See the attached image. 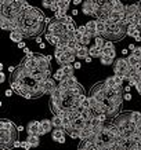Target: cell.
I'll list each match as a JSON object with an SVG mask.
<instances>
[{
  "label": "cell",
  "instance_id": "cell-5",
  "mask_svg": "<svg viewBox=\"0 0 141 150\" xmlns=\"http://www.w3.org/2000/svg\"><path fill=\"white\" fill-rule=\"evenodd\" d=\"M22 11V3H19L17 0H11L10 3L1 6V17H9V18H14L17 17L19 13Z\"/></svg>",
  "mask_w": 141,
  "mask_h": 150
},
{
  "label": "cell",
  "instance_id": "cell-44",
  "mask_svg": "<svg viewBox=\"0 0 141 150\" xmlns=\"http://www.w3.org/2000/svg\"><path fill=\"white\" fill-rule=\"evenodd\" d=\"M73 66H75V69H80L82 68V62H73Z\"/></svg>",
  "mask_w": 141,
  "mask_h": 150
},
{
  "label": "cell",
  "instance_id": "cell-15",
  "mask_svg": "<svg viewBox=\"0 0 141 150\" xmlns=\"http://www.w3.org/2000/svg\"><path fill=\"white\" fill-rule=\"evenodd\" d=\"M87 55H90V48H89L87 46H83L82 44V46L76 50V57L79 59H84Z\"/></svg>",
  "mask_w": 141,
  "mask_h": 150
},
{
  "label": "cell",
  "instance_id": "cell-28",
  "mask_svg": "<svg viewBox=\"0 0 141 150\" xmlns=\"http://www.w3.org/2000/svg\"><path fill=\"white\" fill-rule=\"evenodd\" d=\"M67 11L68 10H64V8H58L57 11L54 13V18L55 19H61V18H65L67 17Z\"/></svg>",
  "mask_w": 141,
  "mask_h": 150
},
{
  "label": "cell",
  "instance_id": "cell-20",
  "mask_svg": "<svg viewBox=\"0 0 141 150\" xmlns=\"http://www.w3.org/2000/svg\"><path fill=\"white\" fill-rule=\"evenodd\" d=\"M90 55L93 57V58H100L101 55H102V48L97 47L96 44H94V46H91L90 47Z\"/></svg>",
  "mask_w": 141,
  "mask_h": 150
},
{
  "label": "cell",
  "instance_id": "cell-18",
  "mask_svg": "<svg viewBox=\"0 0 141 150\" xmlns=\"http://www.w3.org/2000/svg\"><path fill=\"white\" fill-rule=\"evenodd\" d=\"M100 62L102 65H114L115 58L114 57H111V55H108V54H102L100 57Z\"/></svg>",
  "mask_w": 141,
  "mask_h": 150
},
{
  "label": "cell",
  "instance_id": "cell-6",
  "mask_svg": "<svg viewBox=\"0 0 141 150\" xmlns=\"http://www.w3.org/2000/svg\"><path fill=\"white\" fill-rule=\"evenodd\" d=\"M129 68H130V65L127 62V58H119L114 62V73H116V74H122L123 76L129 70Z\"/></svg>",
  "mask_w": 141,
  "mask_h": 150
},
{
  "label": "cell",
  "instance_id": "cell-43",
  "mask_svg": "<svg viewBox=\"0 0 141 150\" xmlns=\"http://www.w3.org/2000/svg\"><path fill=\"white\" fill-rule=\"evenodd\" d=\"M0 81H1V83L6 81V76H4V73H3V70L0 72Z\"/></svg>",
  "mask_w": 141,
  "mask_h": 150
},
{
  "label": "cell",
  "instance_id": "cell-48",
  "mask_svg": "<svg viewBox=\"0 0 141 150\" xmlns=\"http://www.w3.org/2000/svg\"><path fill=\"white\" fill-rule=\"evenodd\" d=\"M127 52H129V47H127V48H123V50H122V55H127Z\"/></svg>",
  "mask_w": 141,
  "mask_h": 150
},
{
  "label": "cell",
  "instance_id": "cell-21",
  "mask_svg": "<svg viewBox=\"0 0 141 150\" xmlns=\"http://www.w3.org/2000/svg\"><path fill=\"white\" fill-rule=\"evenodd\" d=\"M51 121H53L54 128H64V121H62V117H61V116L54 114V117L51 118Z\"/></svg>",
  "mask_w": 141,
  "mask_h": 150
},
{
  "label": "cell",
  "instance_id": "cell-8",
  "mask_svg": "<svg viewBox=\"0 0 141 150\" xmlns=\"http://www.w3.org/2000/svg\"><path fill=\"white\" fill-rule=\"evenodd\" d=\"M65 129L64 128H54L53 129V134H51V137H53V141L54 142H58V143H65Z\"/></svg>",
  "mask_w": 141,
  "mask_h": 150
},
{
  "label": "cell",
  "instance_id": "cell-9",
  "mask_svg": "<svg viewBox=\"0 0 141 150\" xmlns=\"http://www.w3.org/2000/svg\"><path fill=\"white\" fill-rule=\"evenodd\" d=\"M40 121H37V120H33V121H29V124L26 125V129L28 134H37V135H40Z\"/></svg>",
  "mask_w": 141,
  "mask_h": 150
},
{
  "label": "cell",
  "instance_id": "cell-7",
  "mask_svg": "<svg viewBox=\"0 0 141 150\" xmlns=\"http://www.w3.org/2000/svg\"><path fill=\"white\" fill-rule=\"evenodd\" d=\"M21 65H22V66H25L29 72H35V70H37V69H39V64H37L36 55H35V57H32V58H28V57H25V58L21 61Z\"/></svg>",
  "mask_w": 141,
  "mask_h": 150
},
{
  "label": "cell",
  "instance_id": "cell-46",
  "mask_svg": "<svg viewBox=\"0 0 141 150\" xmlns=\"http://www.w3.org/2000/svg\"><path fill=\"white\" fill-rule=\"evenodd\" d=\"M13 147H21V142L17 139V141L14 142V145H13Z\"/></svg>",
  "mask_w": 141,
  "mask_h": 150
},
{
  "label": "cell",
  "instance_id": "cell-23",
  "mask_svg": "<svg viewBox=\"0 0 141 150\" xmlns=\"http://www.w3.org/2000/svg\"><path fill=\"white\" fill-rule=\"evenodd\" d=\"M138 33H141V32L138 30L137 25H134V23H129V26H127V36L134 37L136 35H138Z\"/></svg>",
  "mask_w": 141,
  "mask_h": 150
},
{
  "label": "cell",
  "instance_id": "cell-54",
  "mask_svg": "<svg viewBox=\"0 0 141 150\" xmlns=\"http://www.w3.org/2000/svg\"><path fill=\"white\" fill-rule=\"evenodd\" d=\"M46 58L49 59V61H51V59H53V57H51V55H46Z\"/></svg>",
  "mask_w": 141,
  "mask_h": 150
},
{
  "label": "cell",
  "instance_id": "cell-33",
  "mask_svg": "<svg viewBox=\"0 0 141 150\" xmlns=\"http://www.w3.org/2000/svg\"><path fill=\"white\" fill-rule=\"evenodd\" d=\"M80 103H82L83 106H84V108H90V98H89V96H84V98L82 99V102H80Z\"/></svg>",
  "mask_w": 141,
  "mask_h": 150
},
{
  "label": "cell",
  "instance_id": "cell-34",
  "mask_svg": "<svg viewBox=\"0 0 141 150\" xmlns=\"http://www.w3.org/2000/svg\"><path fill=\"white\" fill-rule=\"evenodd\" d=\"M21 147H22V149H31L32 145H31V142L28 141V139H25L24 142H21Z\"/></svg>",
  "mask_w": 141,
  "mask_h": 150
},
{
  "label": "cell",
  "instance_id": "cell-55",
  "mask_svg": "<svg viewBox=\"0 0 141 150\" xmlns=\"http://www.w3.org/2000/svg\"><path fill=\"white\" fill-rule=\"evenodd\" d=\"M18 131H19V132L24 131V127H22V125H19V127H18Z\"/></svg>",
  "mask_w": 141,
  "mask_h": 150
},
{
  "label": "cell",
  "instance_id": "cell-41",
  "mask_svg": "<svg viewBox=\"0 0 141 150\" xmlns=\"http://www.w3.org/2000/svg\"><path fill=\"white\" fill-rule=\"evenodd\" d=\"M17 46H18V48H25L26 47V44H25V41H19V43H17Z\"/></svg>",
  "mask_w": 141,
  "mask_h": 150
},
{
  "label": "cell",
  "instance_id": "cell-49",
  "mask_svg": "<svg viewBox=\"0 0 141 150\" xmlns=\"http://www.w3.org/2000/svg\"><path fill=\"white\" fill-rule=\"evenodd\" d=\"M35 41H36L37 44H40V43H42V37H39V36H36V39H35Z\"/></svg>",
  "mask_w": 141,
  "mask_h": 150
},
{
  "label": "cell",
  "instance_id": "cell-37",
  "mask_svg": "<svg viewBox=\"0 0 141 150\" xmlns=\"http://www.w3.org/2000/svg\"><path fill=\"white\" fill-rule=\"evenodd\" d=\"M133 54L137 55V57H140V58H141V47H136V48L133 50Z\"/></svg>",
  "mask_w": 141,
  "mask_h": 150
},
{
  "label": "cell",
  "instance_id": "cell-50",
  "mask_svg": "<svg viewBox=\"0 0 141 150\" xmlns=\"http://www.w3.org/2000/svg\"><path fill=\"white\" fill-rule=\"evenodd\" d=\"M134 48H136V46H134L133 43H132V44H129V50H130V51H133Z\"/></svg>",
  "mask_w": 141,
  "mask_h": 150
},
{
  "label": "cell",
  "instance_id": "cell-36",
  "mask_svg": "<svg viewBox=\"0 0 141 150\" xmlns=\"http://www.w3.org/2000/svg\"><path fill=\"white\" fill-rule=\"evenodd\" d=\"M123 99L125 100H132L133 99V96H132V94H130V92H125V94H123Z\"/></svg>",
  "mask_w": 141,
  "mask_h": 150
},
{
  "label": "cell",
  "instance_id": "cell-47",
  "mask_svg": "<svg viewBox=\"0 0 141 150\" xmlns=\"http://www.w3.org/2000/svg\"><path fill=\"white\" fill-rule=\"evenodd\" d=\"M73 4H75V6L83 4V0H73Z\"/></svg>",
  "mask_w": 141,
  "mask_h": 150
},
{
  "label": "cell",
  "instance_id": "cell-56",
  "mask_svg": "<svg viewBox=\"0 0 141 150\" xmlns=\"http://www.w3.org/2000/svg\"><path fill=\"white\" fill-rule=\"evenodd\" d=\"M17 1H19V3H22V1H26V0H17Z\"/></svg>",
  "mask_w": 141,
  "mask_h": 150
},
{
  "label": "cell",
  "instance_id": "cell-45",
  "mask_svg": "<svg viewBox=\"0 0 141 150\" xmlns=\"http://www.w3.org/2000/svg\"><path fill=\"white\" fill-rule=\"evenodd\" d=\"M123 90H125V92H130V90H132V86H130V84H127V86L123 87Z\"/></svg>",
  "mask_w": 141,
  "mask_h": 150
},
{
  "label": "cell",
  "instance_id": "cell-25",
  "mask_svg": "<svg viewBox=\"0 0 141 150\" xmlns=\"http://www.w3.org/2000/svg\"><path fill=\"white\" fill-rule=\"evenodd\" d=\"M91 135V128L89 127H83L80 129V135H79V139H87V138Z\"/></svg>",
  "mask_w": 141,
  "mask_h": 150
},
{
  "label": "cell",
  "instance_id": "cell-30",
  "mask_svg": "<svg viewBox=\"0 0 141 150\" xmlns=\"http://www.w3.org/2000/svg\"><path fill=\"white\" fill-rule=\"evenodd\" d=\"M114 79H115V83H116L118 86H122V87H123V81H125V77H123L122 74H116V73H114Z\"/></svg>",
  "mask_w": 141,
  "mask_h": 150
},
{
  "label": "cell",
  "instance_id": "cell-19",
  "mask_svg": "<svg viewBox=\"0 0 141 150\" xmlns=\"http://www.w3.org/2000/svg\"><path fill=\"white\" fill-rule=\"evenodd\" d=\"M39 138H40V135H37V134H29L26 139L31 142L32 147H33V146L36 147V146H39V143H40V139H39Z\"/></svg>",
  "mask_w": 141,
  "mask_h": 150
},
{
  "label": "cell",
  "instance_id": "cell-2",
  "mask_svg": "<svg viewBox=\"0 0 141 150\" xmlns=\"http://www.w3.org/2000/svg\"><path fill=\"white\" fill-rule=\"evenodd\" d=\"M18 127L9 120L3 118L0 121V145L3 149H10L13 147L14 142L18 139Z\"/></svg>",
  "mask_w": 141,
  "mask_h": 150
},
{
  "label": "cell",
  "instance_id": "cell-39",
  "mask_svg": "<svg viewBox=\"0 0 141 150\" xmlns=\"http://www.w3.org/2000/svg\"><path fill=\"white\" fill-rule=\"evenodd\" d=\"M13 92H14V90L11 88V87H10L9 90H6L4 94H6V96H11V95H13Z\"/></svg>",
  "mask_w": 141,
  "mask_h": 150
},
{
  "label": "cell",
  "instance_id": "cell-31",
  "mask_svg": "<svg viewBox=\"0 0 141 150\" xmlns=\"http://www.w3.org/2000/svg\"><path fill=\"white\" fill-rule=\"evenodd\" d=\"M132 120L133 121H134V123H138V121H140L141 120V113L140 112H136V110H133L132 112Z\"/></svg>",
  "mask_w": 141,
  "mask_h": 150
},
{
  "label": "cell",
  "instance_id": "cell-17",
  "mask_svg": "<svg viewBox=\"0 0 141 150\" xmlns=\"http://www.w3.org/2000/svg\"><path fill=\"white\" fill-rule=\"evenodd\" d=\"M112 10H115V11H120V13L125 14L126 6L123 4V1H120V0H112Z\"/></svg>",
  "mask_w": 141,
  "mask_h": 150
},
{
  "label": "cell",
  "instance_id": "cell-26",
  "mask_svg": "<svg viewBox=\"0 0 141 150\" xmlns=\"http://www.w3.org/2000/svg\"><path fill=\"white\" fill-rule=\"evenodd\" d=\"M57 3H58V0H42V4H43V7H46V8H53L54 6H57Z\"/></svg>",
  "mask_w": 141,
  "mask_h": 150
},
{
  "label": "cell",
  "instance_id": "cell-16",
  "mask_svg": "<svg viewBox=\"0 0 141 150\" xmlns=\"http://www.w3.org/2000/svg\"><path fill=\"white\" fill-rule=\"evenodd\" d=\"M24 39H25V36H24V33L21 30H11L10 32V40H13L14 43H19Z\"/></svg>",
  "mask_w": 141,
  "mask_h": 150
},
{
  "label": "cell",
  "instance_id": "cell-51",
  "mask_svg": "<svg viewBox=\"0 0 141 150\" xmlns=\"http://www.w3.org/2000/svg\"><path fill=\"white\" fill-rule=\"evenodd\" d=\"M39 47H40L42 50H43V48H46V43H43V41H42L40 44H39Z\"/></svg>",
  "mask_w": 141,
  "mask_h": 150
},
{
  "label": "cell",
  "instance_id": "cell-10",
  "mask_svg": "<svg viewBox=\"0 0 141 150\" xmlns=\"http://www.w3.org/2000/svg\"><path fill=\"white\" fill-rule=\"evenodd\" d=\"M40 137L42 135H46V134H49L50 131H53V128H54V125H53V121L51 120H40Z\"/></svg>",
  "mask_w": 141,
  "mask_h": 150
},
{
  "label": "cell",
  "instance_id": "cell-29",
  "mask_svg": "<svg viewBox=\"0 0 141 150\" xmlns=\"http://www.w3.org/2000/svg\"><path fill=\"white\" fill-rule=\"evenodd\" d=\"M91 39H94V37H93L90 33L87 32V33H84V35H83V37H82V40H80V43H82L83 46H89V44H90V41H91Z\"/></svg>",
  "mask_w": 141,
  "mask_h": 150
},
{
  "label": "cell",
  "instance_id": "cell-14",
  "mask_svg": "<svg viewBox=\"0 0 141 150\" xmlns=\"http://www.w3.org/2000/svg\"><path fill=\"white\" fill-rule=\"evenodd\" d=\"M46 40H47L49 44H51V46H54V47L59 44V37L51 32H46Z\"/></svg>",
  "mask_w": 141,
  "mask_h": 150
},
{
  "label": "cell",
  "instance_id": "cell-35",
  "mask_svg": "<svg viewBox=\"0 0 141 150\" xmlns=\"http://www.w3.org/2000/svg\"><path fill=\"white\" fill-rule=\"evenodd\" d=\"M77 32H80L82 35L87 33V26L86 25H80V26H77Z\"/></svg>",
  "mask_w": 141,
  "mask_h": 150
},
{
  "label": "cell",
  "instance_id": "cell-13",
  "mask_svg": "<svg viewBox=\"0 0 141 150\" xmlns=\"http://www.w3.org/2000/svg\"><path fill=\"white\" fill-rule=\"evenodd\" d=\"M127 62L130 66H133V68H141V58L140 57H137V55H134L132 52V54L127 57Z\"/></svg>",
  "mask_w": 141,
  "mask_h": 150
},
{
  "label": "cell",
  "instance_id": "cell-12",
  "mask_svg": "<svg viewBox=\"0 0 141 150\" xmlns=\"http://www.w3.org/2000/svg\"><path fill=\"white\" fill-rule=\"evenodd\" d=\"M87 26V32L90 33L93 37L98 36V32H97V19H91V21H89V22L86 23Z\"/></svg>",
  "mask_w": 141,
  "mask_h": 150
},
{
  "label": "cell",
  "instance_id": "cell-40",
  "mask_svg": "<svg viewBox=\"0 0 141 150\" xmlns=\"http://www.w3.org/2000/svg\"><path fill=\"white\" fill-rule=\"evenodd\" d=\"M134 88H136L137 91H138V94H140V95H141V81H138V83H137L136 86H134Z\"/></svg>",
  "mask_w": 141,
  "mask_h": 150
},
{
  "label": "cell",
  "instance_id": "cell-52",
  "mask_svg": "<svg viewBox=\"0 0 141 150\" xmlns=\"http://www.w3.org/2000/svg\"><path fill=\"white\" fill-rule=\"evenodd\" d=\"M77 13H79V11H77L76 8H73V10H72V15H73V17H75V15H77Z\"/></svg>",
  "mask_w": 141,
  "mask_h": 150
},
{
  "label": "cell",
  "instance_id": "cell-24",
  "mask_svg": "<svg viewBox=\"0 0 141 150\" xmlns=\"http://www.w3.org/2000/svg\"><path fill=\"white\" fill-rule=\"evenodd\" d=\"M53 77L55 79V80H57V81H62V80H65V79H67V74H65L64 73V70H62V68H59L58 70H57V72L55 73H53Z\"/></svg>",
  "mask_w": 141,
  "mask_h": 150
},
{
  "label": "cell",
  "instance_id": "cell-1",
  "mask_svg": "<svg viewBox=\"0 0 141 150\" xmlns=\"http://www.w3.org/2000/svg\"><path fill=\"white\" fill-rule=\"evenodd\" d=\"M14 21L18 23V28L15 30H21L25 37L39 36L43 29L46 28V17L40 10L31 7L28 10H22L21 13L14 17Z\"/></svg>",
  "mask_w": 141,
  "mask_h": 150
},
{
  "label": "cell",
  "instance_id": "cell-27",
  "mask_svg": "<svg viewBox=\"0 0 141 150\" xmlns=\"http://www.w3.org/2000/svg\"><path fill=\"white\" fill-rule=\"evenodd\" d=\"M94 44L100 48H104L105 46V37L104 36H96L94 37Z\"/></svg>",
  "mask_w": 141,
  "mask_h": 150
},
{
  "label": "cell",
  "instance_id": "cell-38",
  "mask_svg": "<svg viewBox=\"0 0 141 150\" xmlns=\"http://www.w3.org/2000/svg\"><path fill=\"white\" fill-rule=\"evenodd\" d=\"M32 6L29 4L28 1H22V10H28V8H31Z\"/></svg>",
  "mask_w": 141,
  "mask_h": 150
},
{
  "label": "cell",
  "instance_id": "cell-42",
  "mask_svg": "<svg viewBox=\"0 0 141 150\" xmlns=\"http://www.w3.org/2000/svg\"><path fill=\"white\" fill-rule=\"evenodd\" d=\"M83 61H84V62H87V64H90L91 61H93V57H91V55H87V57L83 59Z\"/></svg>",
  "mask_w": 141,
  "mask_h": 150
},
{
  "label": "cell",
  "instance_id": "cell-53",
  "mask_svg": "<svg viewBox=\"0 0 141 150\" xmlns=\"http://www.w3.org/2000/svg\"><path fill=\"white\" fill-rule=\"evenodd\" d=\"M14 70H15V68H14V66H10V68H9V72H10V73L14 72Z\"/></svg>",
  "mask_w": 141,
  "mask_h": 150
},
{
  "label": "cell",
  "instance_id": "cell-11",
  "mask_svg": "<svg viewBox=\"0 0 141 150\" xmlns=\"http://www.w3.org/2000/svg\"><path fill=\"white\" fill-rule=\"evenodd\" d=\"M102 54H108L115 58L116 52H115V46H114V41L112 40L105 41V46H104V48H102Z\"/></svg>",
  "mask_w": 141,
  "mask_h": 150
},
{
  "label": "cell",
  "instance_id": "cell-4",
  "mask_svg": "<svg viewBox=\"0 0 141 150\" xmlns=\"http://www.w3.org/2000/svg\"><path fill=\"white\" fill-rule=\"evenodd\" d=\"M118 128L120 129V132L125 131V129H137V124L132 120V112H123V113H119L116 117H114L112 120Z\"/></svg>",
  "mask_w": 141,
  "mask_h": 150
},
{
  "label": "cell",
  "instance_id": "cell-3",
  "mask_svg": "<svg viewBox=\"0 0 141 150\" xmlns=\"http://www.w3.org/2000/svg\"><path fill=\"white\" fill-rule=\"evenodd\" d=\"M127 26L129 23L123 19L120 22H112V21H107V28L105 32L102 33V36L108 40L112 41H119L122 40L125 36H127Z\"/></svg>",
  "mask_w": 141,
  "mask_h": 150
},
{
  "label": "cell",
  "instance_id": "cell-32",
  "mask_svg": "<svg viewBox=\"0 0 141 150\" xmlns=\"http://www.w3.org/2000/svg\"><path fill=\"white\" fill-rule=\"evenodd\" d=\"M24 52H25V57H28V58H32V57H35V52H32V51L29 50V48H28V47H25V48H24Z\"/></svg>",
  "mask_w": 141,
  "mask_h": 150
},
{
  "label": "cell",
  "instance_id": "cell-22",
  "mask_svg": "<svg viewBox=\"0 0 141 150\" xmlns=\"http://www.w3.org/2000/svg\"><path fill=\"white\" fill-rule=\"evenodd\" d=\"M104 83H105V86H107V87H109V88H123L122 86H118V84H116V83H115L114 74H112V76H111V77L105 79V80H104Z\"/></svg>",
  "mask_w": 141,
  "mask_h": 150
}]
</instances>
